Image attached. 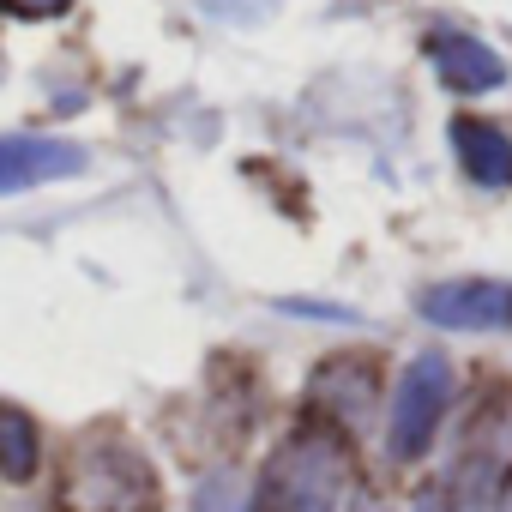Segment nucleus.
<instances>
[{
    "label": "nucleus",
    "instance_id": "nucleus-1",
    "mask_svg": "<svg viewBox=\"0 0 512 512\" xmlns=\"http://www.w3.org/2000/svg\"><path fill=\"white\" fill-rule=\"evenodd\" d=\"M350 500H356L350 434H338L320 416L296 422L253 482V512H350Z\"/></svg>",
    "mask_w": 512,
    "mask_h": 512
},
{
    "label": "nucleus",
    "instance_id": "nucleus-2",
    "mask_svg": "<svg viewBox=\"0 0 512 512\" xmlns=\"http://www.w3.org/2000/svg\"><path fill=\"white\" fill-rule=\"evenodd\" d=\"M452 392H458L452 386V362L440 350H422V356L404 362V374L392 386V404H386V458L392 464H422L440 446Z\"/></svg>",
    "mask_w": 512,
    "mask_h": 512
},
{
    "label": "nucleus",
    "instance_id": "nucleus-3",
    "mask_svg": "<svg viewBox=\"0 0 512 512\" xmlns=\"http://www.w3.org/2000/svg\"><path fill=\"white\" fill-rule=\"evenodd\" d=\"M506 476H512L506 470V428L500 422L494 428H476L458 446V458L434 482H422V494L410 500V512H494Z\"/></svg>",
    "mask_w": 512,
    "mask_h": 512
},
{
    "label": "nucleus",
    "instance_id": "nucleus-4",
    "mask_svg": "<svg viewBox=\"0 0 512 512\" xmlns=\"http://www.w3.org/2000/svg\"><path fill=\"white\" fill-rule=\"evenodd\" d=\"M151 500V470L121 440H91L73 452V506L79 512H139Z\"/></svg>",
    "mask_w": 512,
    "mask_h": 512
},
{
    "label": "nucleus",
    "instance_id": "nucleus-5",
    "mask_svg": "<svg viewBox=\"0 0 512 512\" xmlns=\"http://www.w3.org/2000/svg\"><path fill=\"white\" fill-rule=\"evenodd\" d=\"M422 320L440 332H512V284L494 278H458L422 290Z\"/></svg>",
    "mask_w": 512,
    "mask_h": 512
},
{
    "label": "nucleus",
    "instance_id": "nucleus-6",
    "mask_svg": "<svg viewBox=\"0 0 512 512\" xmlns=\"http://www.w3.org/2000/svg\"><path fill=\"white\" fill-rule=\"evenodd\" d=\"M314 416L332 422L338 434H356L374 410V362L368 356H332L314 368Z\"/></svg>",
    "mask_w": 512,
    "mask_h": 512
},
{
    "label": "nucleus",
    "instance_id": "nucleus-7",
    "mask_svg": "<svg viewBox=\"0 0 512 512\" xmlns=\"http://www.w3.org/2000/svg\"><path fill=\"white\" fill-rule=\"evenodd\" d=\"M85 169V151L67 139H37V133H0V193H25L43 181H67Z\"/></svg>",
    "mask_w": 512,
    "mask_h": 512
},
{
    "label": "nucleus",
    "instance_id": "nucleus-8",
    "mask_svg": "<svg viewBox=\"0 0 512 512\" xmlns=\"http://www.w3.org/2000/svg\"><path fill=\"white\" fill-rule=\"evenodd\" d=\"M428 61H434V73H440V85L458 91V97H476V91L506 85V61H500L488 43L464 37V31H434V37H428Z\"/></svg>",
    "mask_w": 512,
    "mask_h": 512
},
{
    "label": "nucleus",
    "instance_id": "nucleus-9",
    "mask_svg": "<svg viewBox=\"0 0 512 512\" xmlns=\"http://www.w3.org/2000/svg\"><path fill=\"white\" fill-rule=\"evenodd\" d=\"M452 145H458V163L476 187H512V145L500 127L476 121V115H458L452 121Z\"/></svg>",
    "mask_w": 512,
    "mask_h": 512
},
{
    "label": "nucleus",
    "instance_id": "nucleus-10",
    "mask_svg": "<svg viewBox=\"0 0 512 512\" xmlns=\"http://www.w3.org/2000/svg\"><path fill=\"white\" fill-rule=\"evenodd\" d=\"M37 458H43L37 422L19 404H0V476H7V482H31L37 476Z\"/></svg>",
    "mask_w": 512,
    "mask_h": 512
},
{
    "label": "nucleus",
    "instance_id": "nucleus-11",
    "mask_svg": "<svg viewBox=\"0 0 512 512\" xmlns=\"http://www.w3.org/2000/svg\"><path fill=\"white\" fill-rule=\"evenodd\" d=\"M193 512H253V488L235 470H211L193 494Z\"/></svg>",
    "mask_w": 512,
    "mask_h": 512
},
{
    "label": "nucleus",
    "instance_id": "nucleus-12",
    "mask_svg": "<svg viewBox=\"0 0 512 512\" xmlns=\"http://www.w3.org/2000/svg\"><path fill=\"white\" fill-rule=\"evenodd\" d=\"M7 13H19V19H55V13H67V0H7Z\"/></svg>",
    "mask_w": 512,
    "mask_h": 512
},
{
    "label": "nucleus",
    "instance_id": "nucleus-13",
    "mask_svg": "<svg viewBox=\"0 0 512 512\" xmlns=\"http://www.w3.org/2000/svg\"><path fill=\"white\" fill-rule=\"evenodd\" d=\"M350 512H386V506H380L374 494H356V500H350Z\"/></svg>",
    "mask_w": 512,
    "mask_h": 512
},
{
    "label": "nucleus",
    "instance_id": "nucleus-14",
    "mask_svg": "<svg viewBox=\"0 0 512 512\" xmlns=\"http://www.w3.org/2000/svg\"><path fill=\"white\" fill-rule=\"evenodd\" d=\"M494 512H512V476H506V488H500V506Z\"/></svg>",
    "mask_w": 512,
    "mask_h": 512
}]
</instances>
